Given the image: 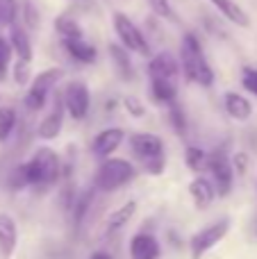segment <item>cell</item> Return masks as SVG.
<instances>
[{"instance_id": "1", "label": "cell", "mask_w": 257, "mask_h": 259, "mask_svg": "<svg viewBox=\"0 0 257 259\" xmlns=\"http://www.w3.org/2000/svg\"><path fill=\"white\" fill-rule=\"evenodd\" d=\"M180 57H182V73L189 82H196L200 87H212L214 71L209 68L207 59L203 55L198 39L194 34H185L180 44Z\"/></svg>"}, {"instance_id": "2", "label": "cell", "mask_w": 257, "mask_h": 259, "mask_svg": "<svg viewBox=\"0 0 257 259\" xmlns=\"http://www.w3.org/2000/svg\"><path fill=\"white\" fill-rule=\"evenodd\" d=\"M137 168L132 166V161L118 159V157H109L98 166L94 178V187L100 191H116V189L125 187L135 180Z\"/></svg>"}, {"instance_id": "3", "label": "cell", "mask_w": 257, "mask_h": 259, "mask_svg": "<svg viewBox=\"0 0 257 259\" xmlns=\"http://www.w3.org/2000/svg\"><path fill=\"white\" fill-rule=\"evenodd\" d=\"M25 173H27V182L32 187H48V184L57 182L59 178V157L55 150L50 148H39V150L32 155L30 161H25Z\"/></svg>"}, {"instance_id": "4", "label": "cell", "mask_w": 257, "mask_h": 259, "mask_svg": "<svg viewBox=\"0 0 257 259\" xmlns=\"http://www.w3.org/2000/svg\"><path fill=\"white\" fill-rule=\"evenodd\" d=\"M228 232H230V219L228 216H223L221 221H214V223L205 225L203 230H198L189 241L191 259H200L203 255H207L214 246H219L226 239Z\"/></svg>"}, {"instance_id": "5", "label": "cell", "mask_w": 257, "mask_h": 259, "mask_svg": "<svg viewBox=\"0 0 257 259\" xmlns=\"http://www.w3.org/2000/svg\"><path fill=\"white\" fill-rule=\"evenodd\" d=\"M62 77H64L62 68H48V71H41L30 84V91H27V96H25V107L30 109V112H39V109H44L50 89H55V84H57Z\"/></svg>"}, {"instance_id": "6", "label": "cell", "mask_w": 257, "mask_h": 259, "mask_svg": "<svg viewBox=\"0 0 257 259\" xmlns=\"http://www.w3.org/2000/svg\"><path fill=\"white\" fill-rule=\"evenodd\" d=\"M207 168L212 173L214 187H217L219 196H228L232 191V182H235V168H232V161L228 159L226 150H214L212 155H207Z\"/></svg>"}, {"instance_id": "7", "label": "cell", "mask_w": 257, "mask_h": 259, "mask_svg": "<svg viewBox=\"0 0 257 259\" xmlns=\"http://www.w3.org/2000/svg\"><path fill=\"white\" fill-rule=\"evenodd\" d=\"M114 30H116L118 39H121V44L125 46L127 50L139 53V55H150V46H148V41H146V34L125 14H121V12L114 14Z\"/></svg>"}, {"instance_id": "8", "label": "cell", "mask_w": 257, "mask_h": 259, "mask_svg": "<svg viewBox=\"0 0 257 259\" xmlns=\"http://www.w3.org/2000/svg\"><path fill=\"white\" fill-rule=\"evenodd\" d=\"M62 98H64L66 112L71 114L75 121H82V118L89 114L91 98H89V89H87L84 82H71V84L64 89Z\"/></svg>"}, {"instance_id": "9", "label": "cell", "mask_w": 257, "mask_h": 259, "mask_svg": "<svg viewBox=\"0 0 257 259\" xmlns=\"http://www.w3.org/2000/svg\"><path fill=\"white\" fill-rule=\"evenodd\" d=\"M130 148L141 161H150L157 159V157H164V141L157 137V134L150 132H137L130 137Z\"/></svg>"}, {"instance_id": "10", "label": "cell", "mask_w": 257, "mask_h": 259, "mask_svg": "<svg viewBox=\"0 0 257 259\" xmlns=\"http://www.w3.org/2000/svg\"><path fill=\"white\" fill-rule=\"evenodd\" d=\"M123 139H125V132H123L121 127H107V130L96 134V139L91 141V152H94L98 159L105 161L112 157V152L118 150Z\"/></svg>"}, {"instance_id": "11", "label": "cell", "mask_w": 257, "mask_h": 259, "mask_svg": "<svg viewBox=\"0 0 257 259\" xmlns=\"http://www.w3.org/2000/svg\"><path fill=\"white\" fill-rule=\"evenodd\" d=\"M64 112H66V107H64V98H62V94H57V96H55L53 109H50L48 116L39 123V137L41 139L50 141V139H57L59 137L62 125H64Z\"/></svg>"}, {"instance_id": "12", "label": "cell", "mask_w": 257, "mask_h": 259, "mask_svg": "<svg viewBox=\"0 0 257 259\" xmlns=\"http://www.w3.org/2000/svg\"><path fill=\"white\" fill-rule=\"evenodd\" d=\"M162 248L150 232H139L130 239V259H159Z\"/></svg>"}, {"instance_id": "13", "label": "cell", "mask_w": 257, "mask_h": 259, "mask_svg": "<svg viewBox=\"0 0 257 259\" xmlns=\"http://www.w3.org/2000/svg\"><path fill=\"white\" fill-rule=\"evenodd\" d=\"M178 71H180V66H178L176 57H173L171 53L155 55V57L150 59V64H148L150 80H173V82H176Z\"/></svg>"}, {"instance_id": "14", "label": "cell", "mask_w": 257, "mask_h": 259, "mask_svg": "<svg viewBox=\"0 0 257 259\" xmlns=\"http://www.w3.org/2000/svg\"><path fill=\"white\" fill-rule=\"evenodd\" d=\"M16 246H18L16 221H14L9 214L0 211V255L5 259H9L14 252H16Z\"/></svg>"}, {"instance_id": "15", "label": "cell", "mask_w": 257, "mask_h": 259, "mask_svg": "<svg viewBox=\"0 0 257 259\" xmlns=\"http://www.w3.org/2000/svg\"><path fill=\"white\" fill-rule=\"evenodd\" d=\"M189 193L198 209H207V207L212 205V200L217 198V187L205 178H196V180H191V184H189Z\"/></svg>"}, {"instance_id": "16", "label": "cell", "mask_w": 257, "mask_h": 259, "mask_svg": "<svg viewBox=\"0 0 257 259\" xmlns=\"http://www.w3.org/2000/svg\"><path fill=\"white\" fill-rule=\"evenodd\" d=\"M135 211H137V202H135V200L125 202V205H121L118 209H114L112 214L105 219V234H116L118 230H123V228H125V225L132 221Z\"/></svg>"}, {"instance_id": "17", "label": "cell", "mask_w": 257, "mask_h": 259, "mask_svg": "<svg viewBox=\"0 0 257 259\" xmlns=\"http://www.w3.org/2000/svg\"><path fill=\"white\" fill-rule=\"evenodd\" d=\"M226 112L230 114L235 121H248L250 116H253V105H250V100L246 98V96L237 94V91H230V94H226Z\"/></svg>"}, {"instance_id": "18", "label": "cell", "mask_w": 257, "mask_h": 259, "mask_svg": "<svg viewBox=\"0 0 257 259\" xmlns=\"http://www.w3.org/2000/svg\"><path fill=\"white\" fill-rule=\"evenodd\" d=\"M209 3H212L230 23H235V25H239V27H248V23H250L248 14H246L235 0H209Z\"/></svg>"}, {"instance_id": "19", "label": "cell", "mask_w": 257, "mask_h": 259, "mask_svg": "<svg viewBox=\"0 0 257 259\" xmlns=\"http://www.w3.org/2000/svg\"><path fill=\"white\" fill-rule=\"evenodd\" d=\"M64 48L68 50V55H71L73 59H77V62L82 64H91L96 59V48L91 44H87L84 39H73V41H62Z\"/></svg>"}, {"instance_id": "20", "label": "cell", "mask_w": 257, "mask_h": 259, "mask_svg": "<svg viewBox=\"0 0 257 259\" xmlns=\"http://www.w3.org/2000/svg\"><path fill=\"white\" fill-rule=\"evenodd\" d=\"M109 57L114 59L116 64V71L123 80H130L132 77V62L127 57V48L125 46H118V44H109Z\"/></svg>"}, {"instance_id": "21", "label": "cell", "mask_w": 257, "mask_h": 259, "mask_svg": "<svg viewBox=\"0 0 257 259\" xmlns=\"http://www.w3.org/2000/svg\"><path fill=\"white\" fill-rule=\"evenodd\" d=\"M9 44H12L14 53L18 55V59H25V62H30V59H32L30 39H27V34L21 30V27H16V25L12 27V34H9Z\"/></svg>"}, {"instance_id": "22", "label": "cell", "mask_w": 257, "mask_h": 259, "mask_svg": "<svg viewBox=\"0 0 257 259\" xmlns=\"http://www.w3.org/2000/svg\"><path fill=\"white\" fill-rule=\"evenodd\" d=\"M55 30L59 32V36H62L64 41H73V39H82V27L80 23L75 21L73 16H59L57 21H55Z\"/></svg>"}, {"instance_id": "23", "label": "cell", "mask_w": 257, "mask_h": 259, "mask_svg": "<svg viewBox=\"0 0 257 259\" xmlns=\"http://www.w3.org/2000/svg\"><path fill=\"white\" fill-rule=\"evenodd\" d=\"M176 82L173 80H153V98L157 103H164V105H171L176 103Z\"/></svg>"}, {"instance_id": "24", "label": "cell", "mask_w": 257, "mask_h": 259, "mask_svg": "<svg viewBox=\"0 0 257 259\" xmlns=\"http://www.w3.org/2000/svg\"><path fill=\"white\" fill-rule=\"evenodd\" d=\"M91 202H94V189H89V191L80 193V196H77L75 200H73L71 211H73V221H75V225H82V221H84V216L89 214V207H91Z\"/></svg>"}, {"instance_id": "25", "label": "cell", "mask_w": 257, "mask_h": 259, "mask_svg": "<svg viewBox=\"0 0 257 259\" xmlns=\"http://www.w3.org/2000/svg\"><path fill=\"white\" fill-rule=\"evenodd\" d=\"M16 127V112L12 107H0V143L7 141Z\"/></svg>"}, {"instance_id": "26", "label": "cell", "mask_w": 257, "mask_h": 259, "mask_svg": "<svg viewBox=\"0 0 257 259\" xmlns=\"http://www.w3.org/2000/svg\"><path fill=\"white\" fill-rule=\"evenodd\" d=\"M185 161H187V166H189L191 170H196V173L203 170V168H207V155H205V150H200V148H196V146L187 148Z\"/></svg>"}, {"instance_id": "27", "label": "cell", "mask_w": 257, "mask_h": 259, "mask_svg": "<svg viewBox=\"0 0 257 259\" xmlns=\"http://www.w3.org/2000/svg\"><path fill=\"white\" fill-rule=\"evenodd\" d=\"M168 121H171V125H173V130H176L178 134H185L187 118H185V114H182V107L178 103L168 105Z\"/></svg>"}, {"instance_id": "28", "label": "cell", "mask_w": 257, "mask_h": 259, "mask_svg": "<svg viewBox=\"0 0 257 259\" xmlns=\"http://www.w3.org/2000/svg\"><path fill=\"white\" fill-rule=\"evenodd\" d=\"M12 53H14L12 44L0 36V80H5V75H7V66H9V59H12Z\"/></svg>"}, {"instance_id": "29", "label": "cell", "mask_w": 257, "mask_h": 259, "mask_svg": "<svg viewBox=\"0 0 257 259\" xmlns=\"http://www.w3.org/2000/svg\"><path fill=\"white\" fill-rule=\"evenodd\" d=\"M14 18H16V3L14 0H0V23L14 25Z\"/></svg>"}, {"instance_id": "30", "label": "cell", "mask_w": 257, "mask_h": 259, "mask_svg": "<svg viewBox=\"0 0 257 259\" xmlns=\"http://www.w3.org/2000/svg\"><path fill=\"white\" fill-rule=\"evenodd\" d=\"M123 105H125L127 114H132L135 118L146 116V107H144V103H141V100L137 98V96H127V98L123 100Z\"/></svg>"}, {"instance_id": "31", "label": "cell", "mask_w": 257, "mask_h": 259, "mask_svg": "<svg viewBox=\"0 0 257 259\" xmlns=\"http://www.w3.org/2000/svg\"><path fill=\"white\" fill-rule=\"evenodd\" d=\"M27 77H30V62L18 59V62L14 64V80H16L18 84H27Z\"/></svg>"}, {"instance_id": "32", "label": "cell", "mask_w": 257, "mask_h": 259, "mask_svg": "<svg viewBox=\"0 0 257 259\" xmlns=\"http://www.w3.org/2000/svg\"><path fill=\"white\" fill-rule=\"evenodd\" d=\"M241 84H244L246 91H250V94L257 96V71L255 68H244V75H241Z\"/></svg>"}, {"instance_id": "33", "label": "cell", "mask_w": 257, "mask_h": 259, "mask_svg": "<svg viewBox=\"0 0 257 259\" xmlns=\"http://www.w3.org/2000/svg\"><path fill=\"white\" fill-rule=\"evenodd\" d=\"M150 5H153V9L159 14V16H164V18H168V21H173V9H171V5H168V0H150Z\"/></svg>"}, {"instance_id": "34", "label": "cell", "mask_w": 257, "mask_h": 259, "mask_svg": "<svg viewBox=\"0 0 257 259\" xmlns=\"http://www.w3.org/2000/svg\"><path fill=\"white\" fill-rule=\"evenodd\" d=\"M164 166H166V159L164 157H157V159H150V161H146L144 164V168L148 170L150 175H159L164 170Z\"/></svg>"}, {"instance_id": "35", "label": "cell", "mask_w": 257, "mask_h": 259, "mask_svg": "<svg viewBox=\"0 0 257 259\" xmlns=\"http://www.w3.org/2000/svg\"><path fill=\"white\" fill-rule=\"evenodd\" d=\"M232 168H237L239 175L246 173V168H248V157H246V152H237V155L232 157Z\"/></svg>"}, {"instance_id": "36", "label": "cell", "mask_w": 257, "mask_h": 259, "mask_svg": "<svg viewBox=\"0 0 257 259\" xmlns=\"http://www.w3.org/2000/svg\"><path fill=\"white\" fill-rule=\"evenodd\" d=\"M89 259H114L109 252H105V250H96V252H91V257Z\"/></svg>"}]
</instances>
